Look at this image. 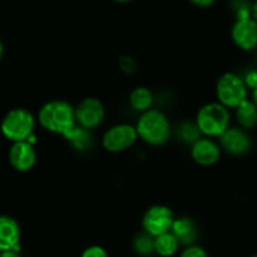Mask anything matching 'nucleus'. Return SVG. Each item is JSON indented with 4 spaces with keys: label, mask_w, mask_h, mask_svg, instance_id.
Returning <instances> with one entry per match:
<instances>
[{
    "label": "nucleus",
    "mask_w": 257,
    "mask_h": 257,
    "mask_svg": "<svg viewBox=\"0 0 257 257\" xmlns=\"http://www.w3.org/2000/svg\"><path fill=\"white\" fill-rule=\"evenodd\" d=\"M37 121L44 130L63 138L77 125L75 107L64 100H52L44 103L39 108Z\"/></svg>",
    "instance_id": "nucleus-1"
},
{
    "label": "nucleus",
    "mask_w": 257,
    "mask_h": 257,
    "mask_svg": "<svg viewBox=\"0 0 257 257\" xmlns=\"http://www.w3.org/2000/svg\"><path fill=\"white\" fill-rule=\"evenodd\" d=\"M135 128L139 139L152 147H163L172 137V123L168 116L158 108L140 113Z\"/></svg>",
    "instance_id": "nucleus-2"
},
{
    "label": "nucleus",
    "mask_w": 257,
    "mask_h": 257,
    "mask_svg": "<svg viewBox=\"0 0 257 257\" xmlns=\"http://www.w3.org/2000/svg\"><path fill=\"white\" fill-rule=\"evenodd\" d=\"M231 123L229 108L219 103L209 102L202 106L196 116V125L203 137L218 139Z\"/></svg>",
    "instance_id": "nucleus-3"
},
{
    "label": "nucleus",
    "mask_w": 257,
    "mask_h": 257,
    "mask_svg": "<svg viewBox=\"0 0 257 257\" xmlns=\"http://www.w3.org/2000/svg\"><path fill=\"white\" fill-rule=\"evenodd\" d=\"M37 118L24 107H17L8 111L0 123V130L6 139L12 143L26 142L34 134Z\"/></svg>",
    "instance_id": "nucleus-4"
},
{
    "label": "nucleus",
    "mask_w": 257,
    "mask_h": 257,
    "mask_svg": "<svg viewBox=\"0 0 257 257\" xmlns=\"http://www.w3.org/2000/svg\"><path fill=\"white\" fill-rule=\"evenodd\" d=\"M248 88L241 76L233 72H226L217 80L216 97L219 103L227 108H236L247 98Z\"/></svg>",
    "instance_id": "nucleus-5"
},
{
    "label": "nucleus",
    "mask_w": 257,
    "mask_h": 257,
    "mask_svg": "<svg viewBox=\"0 0 257 257\" xmlns=\"http://www.w3.org/2000/svg\"><path fill=\"white\" fill-rule=\"evenodd\" d=\"M137 128L130 123H116L107 128L102 135L101 144L102 148L108 153L118 154L133 148V145L138 142Z\"/></svg>",
    "instance_id": "nucleus-6"
},
{
    "label": "nucleus",
    "mask_w": 257,
    "mask_h": 257,
    "mask_svg": "<svg viewBox=\"0 0 257 257\" xmlns=\"http://www.w3.org/2000/svg\"><path fill=\"white\" fill-rule=\"evenodd\" d=\"M174 218V213L169 207L164 204H154L149 207L143 216V229L152 237H157L172 229Z\"/></svg>",
    "instance_id": "nucleus-7"
},
{
    "label": "nucleus",
    "mask_w": 257,
    "mask_h": 257,
    "mask_svg": "<svg viewBox=\"0 0 257 257\" xmlns=\"http://www.w3.org/2000/svg\"><path fill=\"white\" fill-rule=\"evenodd\" d=\"M76 122L86 130H95L106 117L105 105L97 97H86L75 107Z\"/></svg>",
    "instance_id": "nucleus-8"
},
{
    "label": "nucleus",
    "mask_w": 257,
    "mask_h": 257,
    "mask_svg": "<svg viewBox=\"0 0 257 257\" xmlns=\"http://www.w3.org/2000/svg\"><path fill=\"white\" fill-rule=\"evenodd\" d=\"M231 39L241 51H253L257 48V22L251 16L236 17L231 27Z\"/></svg>",
    "instance_id": "nucleus-9"
},
{
    "label": "nucleus",
    "mask_w": 257,
    "mask_h": 257,
    "mask_svg": "<svg viewBox=\"0 0 257 257\" xmlns=\"http://www.w3.org/2000/svg\"><path fill=\"white\" fill-rule=\"evenodd\" d=\"M218 144L223 152L232 157H241L247 154L252 148V140L247 130L242 127H231L218 138Z\"/></svg>",
    "instance_id": "nucleus-10"
},
{
    "label": "nucleus",
    "mask_w": 257,
    "mask_h": 257,
    "mask_svg": "<svg viewBox=\"0 0 257 257\" xmlns=\"http://www.w3.org/2000/svg\"><path fill=\"white\" fill-rule=\"evenodd\" d=\"M37 152L33 144L26 142L13 143L8 153L9 164L19 173H27L33 169L37 164Z\"/></svg>",
    "instance_id": "nucleus-11"
},
{
    "label": "nucleus",
    "mask_w": 257,
    "mask_h": 257,
    "mask_svg": "<svg viewBox=\"0 0 257 257\" xmlns=\"http://www.w3.org/2000/svg\"><path fill=\"white\" fill-rule=\"evenodd\" d=\"M222 149L217 142L211 138H199L190 148V157L193 162L201 167H212L221 159Z\"/></svg>",
    "instance_id": "nucleus-12"
},
{
    "label": "nucleus",
    "mask_w": 257,
    "mask_h": 257,
    "mask_svg": "<svg viewBox=\"0 0 257 257\" xmlns=\"http://www.w3.org/2000/svg\"><path fill=\"white\" fill-rule=\"evenodd\" d=\"M21 226L11 216H0V251L21 248Z\"/></svg>",
    "instance_id": "nucleus-13"
},
{
    "label": "nucleus",
    "mask_w": 257,
    "mask_h": 257,
    "mask_svg": "<svg viewBox=\"0 0 257 257\" xmlns=\"http://www.w3.org/2000/svg\"><path fill=\"white\" fill-rule=\"evenodd\" d=\"M170 232L177 237L179 243L183 244V246H189V244L196 243L199 234L196 222L187 216L175 217Z\"/></svg>",
    "instance_id": "nucleus-14"
},
{
    "label": "nucleus",
    "mask_w": 257,
    "mask_h": 257,
    "mask_svg": "<svg viewBox=\"0 0 257 257\" xmlns=\"http://www.w3.org/2000/svg\"><path fill=\"white\" fill-rule=\"evenodd\" d=\"M234 115L239 127L244 130H251L257 126V107L252 100L246 98L243 102L239 103L234 108Z\"/></svg>",
    "instance_id": "nucleus-15"
},
{
    "label": "nucleus",
    "mask_w": 257,
    "mask_h": 257,
    "mask_svg": "<svg viewBox=\"0 0 257 257\" xmlns=\"http://www.w3.org/2000/svg\"><path fill=\"white\" fill-rule=\"evenodd\" d=\"M154 103V95L144 86H138L128 95V105L137 112L143 113L150 110Z\"/></svg>",
    "instance_id": "nucleus-16"
},
{
    "label": "nucleus",
    "mask_w": 257,
    "mask_h": 257,
    "mask_svg": "<svg viewBox=\"0 0 257 257\" xmlns=\"http://www.w3.org/2000/svg\"><path fill=\"white\" fill-rule=\"evenodd\" d=\"M179 241L172 232H165L154 237V252L160 257H172L179 249Z\"/></svg>",
    "instance_id": "nucleus-17"
},
{
    "label": "nucleus",
    "mask_w": 257,
    "mask_h": 257,
    "mask_svg": "<svg viewBox=\"0 0 257 257\" xmlns=\"http://www.w3.org/2000/svg\"><path fill=\"white\" fill-rule=\"evenodd\" d=\"M64 139L67 140L71 144L73 149L78 150V152H86V150L91 149L92 147V137H91L90 130L81 127V126L76 125L75 128H72L68 133Z\"/></svg>",
    "instance_id": "nucleus-18"
},
{
    "label": "nucleus",
    "mask_w": 257,
    "mask_h": 257,
    "mask_svg": "<svg viewBox=\"0 0 257 257\" xmlns=\"http://www.w3.org/2000/svg\"><path fill=\"white\" fill-rule=\"evenodd\" d=\"M133 249L137 254L142 257H148L150 254L155 253L154 252V237H152L150 234L143 233L138 234L133 239Z\"/></svg>",
    "instance_id": "nucleus-19"
},
{
    "label": "nucleus",
    "mask_w": 257,
    "mask_h": 257,
    "mask_svg": "<svg viewBox=\"0 0 257 257\" xmlns=\"http://www.w3.org/2000/svg\"><path fill=\"white\" fill-rule=\"evenodd\" d=\"M201 135L202 134L199 133L196 122H183L182 125L178 127V137H179L180 140H183L184 143H190V144H193V143H196L199 138H202Z\"/></svg>",
    "instance_id": "nucleus-20"
},
{
    "label": "nucleus",
    "mask_w": 257,
    "mask_h": 257,
    "mask_svg": "<svg viewBox=\"0 0 257 257\" xmlns=\"http://www.w3.org/2000/svg\"><path fill=\"white\" fill-rule=\"evenodd\" d=\"M118 67L122 72L127 73V75H133V73L137 72L138 63L132 56H122L118 59Z\"/></svg>",
    "instance_id": "nucleus-21"
},
{
    "label": "nucleus",
    "mask_w": 257,
    "mask_h": 257,
    "mask_svg": "<svg viewBox=\"0 0 257 257\" xmlns=\"http://www.w3.org/2000/svg\"><path fill=\"white\" fill-rule=\"evenodd\" d=\"M179 257H208V253L203 247L194 243L185 246L184 249L180 252Z\"/></svg>",
    "instance_id": "nucleus-22"
},
{
    "label": "nucleus",
    "mask_w": 257,
    "mask_h": 257,
    "mask_svg": "<svg viewBox=\"0 0 257 257\" xmlns=\"http://www.w3.org/2000/svg\"><path fill=\"white\" fill-rule=\"evenodd\" d=\"M80 257H108V253L100 244H92V246L86 247Z\"/></svg>",
    "instance_id": "nucleus-23"
},
{
    "label": "nucleus",
    "mask_w": 257,
    "mask_h": 257,
    "mask_svg": "<svg viewBox=\"0 0 257 257\" xmlns=\"http://www.w3.org/2000/svg\"><path fill=\"white\" fill-rule=\"evenodd\" d=\"M243 81H244V85H246V87L248 88V90L253 91L254 88H257V71L256 70L248 71V72L244 75Z\"/></svg>",
    "instance_id": "nucleus-24"
},
{
    "label": "nucleus",
    "mask_w": 257,
    "mask_h": 257,
    "mask_svg": "<svg viewBox=\"0 0 257 257\" xmlns=\"http://www.w3.org/2000/svg\"><path fill=\"white\" fill-rule=\"evenodd\" d=\"M217 0H189V3L192 6L197 7V8H202V9H206V8H211L212 6H214Z\"/></svg>",
    "instance_id": "nucleus-25"
},
{
    "label": "nucleus",
    "mask_w": 257,
    "mask_h": 257,
    "mask_svg": "<svg viewBox=\"0 0 257 257\" xmlns=\"http://www.w3.org/2000/svg\"><path fill=\"white\" fill-rule=\"evenodd\" d=\"M0 257H22L21 248H18V249H7V251H0Z\"/></svg>",
    "instance_id": "nucleus-26"
},
{
    "label": "nucleus",
    "mask_w": 257,
    "mask_h": 257,
    "mask_svg": "<svg viewBox=\"0 0 257 257\" xmlns=\"http://www.w3.org/2000/svg\"><path fill=\"white\" fill-rule=\"evenodd\" d=\"M251 17L257 22V0L251 4Z\"/></svg>",
    "instance_id": "nucleus-27"
},
{
    "label": "nucleus",
    "mask_w": 257,
    "mask_h": 257,
    "mask_svg": "<svg viewBox=\"0 0 257 257\" xmlns=\"http://www.w3.org/2000/svg\"><path fill=\"white\" fill-rule=\"evenodd\" d=\"M252 102L254 103V105H256V107H257V88H254L253 91H252Z\"/></svg>",
    "instance_id": "nucleus-28"
},
{
    "label": "nucleus",
    "mask_w": 257,
    "mask_h": 257,
    "mask_svg": "<svg viewBox=\"0 0 257 257\" xmlns=\"http://www.w3.org/2000/svg\"><path fill=\"white\" fill-rule=\"evenodd\" d=\"M115 3H120V4H126V3H132L134 0H112Z\"/></svg>",
    "instance_id": "nucleus-29"
},
{
    "label": "nucleus",
    "mask_w": 257,
    "mask_h": 257,
    "mask_svg": "<svg viewBox=\"0 0 257 257\" xmlns=\"http://www.w3.org/2000/svg\"><path fill=\"white\" fill-rule=\"evenodd\" d=\"M3 54H4V46H3V42L0 41V59H2Z\"/></svg>",
    "instance_id": "nucleus-30"
},
{
    "label": "nucleus",
    "mask_w": 257,
    "mask_h": 257,
    "mask_svg": "<svg viewBox=\"0 0 257 257\" xmlns=\"http://www.w3.org/2000/svg\"><path fill=\"white\" fill-rule=\"evenodd\" d=\"M249 257H257V253L256 254H252V256H249Z\"/></svg>",
    "instance_id": "nucleus-31"
}]
</instances>
